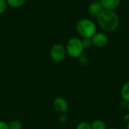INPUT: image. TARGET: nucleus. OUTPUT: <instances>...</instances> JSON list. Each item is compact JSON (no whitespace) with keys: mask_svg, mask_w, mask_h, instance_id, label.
I'll list each match as a JSON object with an SVG mask.
<instances>
[{"mask_svg":"<svg viewBox=\"0 0 129 129\" xmlns=\"http://www.w3.org/2000/svg\"><path fill=\"white\" fill-rule=\"evenodd\" d=\"M67 55L66 47L62 44L57 43L54 44L50 50V57L51 59L56 63L61 62L64 60Z\"/></svg>","mask_w":129,"mask_h":129,"instance_id":"4","label":"nucleus"},{"mask_svg":"<svg viewBox=\"0 0 129 129\" xmlns=\"http://www.w3.org/2000/svg\"><path fill=\"white\" fill-rule=\"evenodd\" d=\"M126 129H129V121L127 122V125H126Z\"/></svg>","mask_w":129,"mask_h":129,"instance_id":"21","label":"nucleus"},{"mask_svg":"<svg viewBox=\"0 0 129 129\" xmlns=\"http://www.w3.org/2000/svg\"><path fill=\"white\" fill-rule=\"evenodd\" d=\"M9 129H22L23 128V123L18 119H14L9 122L8 123Z\"/></svg>","mask_w":129,"mask_h":129,"instance_id":"12","label":"nucleus"},{"mask_svg":"<svg viewBox=\"0 0 129 129\" xmlns=\"http://www.w3.org/2000/svg\"><path fill=\"white\" fill-rule=\"evenodd\" d=\"M53 107L54 109L60 113H66L69 108V104L67 101L63 97H57L53 101Z\"/></svg>","mask_w":129,"mask_h":129,"instance_id":"6","label":"nucleus"},{"mask_svg":"<svg viewBox=\"0 0 129 129\" xmlns=\"http://www.w3.org/2000/svg\"><path fill=\"white\" fill-rule=\"evenodd\" d=\"M104 9L102 8V5H101L100 1H94L93 2H91L88 7V11L89 14L92 17H97V16Z\"/></svg>","mask_w":129,"mask_h":129,"instance_id":"7","label":"nucleus"},{"mask_svg":"<svg viewBox=\"0 0 129 129\" xmlns=\"http://www.w3.org/2000/svg\"><path fill=\"white\" fill-rule=\"evenodd\" d=\"M82 45L84 49H89L93 46V43H92V40L90 38H85L82 39Z\"/></svg>","mask_w":129,"mask_h":129,"instance_id":"13","label":"nucleus"},{"mask_svg":"<svg viewBox=\"0 0 129 129\" xmlns=\"http://www.w3.org/2000/svg\"><path fill=\"white\" fill-rule=\"evenodd\" d=\"M8 4L6 0H0V14H4L7 8H8Z\"/></svg>","mask_w":129,"mask_h":129,"instance_id":"15","label":"nucleus"},{"mask_svg":"<svg viewBox=\"0 0 129 129\" xmlns=\"http://www.w3.org/2000/svg\"><path fill=\"white\" fill-rule=\"evenodd\" d=\"M58 120L61 123H65L67 121V116L66 115V113H60L58 118Z\"/></svg>","mask_w":129,"mask_h":129,"instance_id":"17","label":"nucleus"},{"mask_svg":"<svg viewBox=\"0 0 129 129\" xmlns=\"http://www.w3.org/2000/svg\"><path fill=\"white\" fill-rule=\"evenodd\" d=\"M76 129H92L90 123L87 122H81L77 125Z\"/></svg>","mask_w":129,"mask_h":129,"instance_id":"14","label":"nucleus"},{"mask_svg":"<svg viewBox=\"0 0 129 129\" xmlns=\"http://www.w3.org/2000/svg\"><path fill=\"white\" fill-rule=\"evenodd\" d=\"M78 60H79V62L80 63V64H82V65H83V66L87 65V64L88 63V61H89L88 57H87L86 55H85V54H82V55L78 58Z\"/></svg>","mask_w":129,"mask_h":129,"instance_id":"16","label":"nucleus"},{"mask_svg":"<svg viewBox=\"0 0 129 129\" xmlns=\"http://www.w3.org/2000/svg\"><path fill=\"white\" fill-rule=\"evenodd\" d=\"M76 31L78 34L82 38H90L97 33V26L96 24L89 19L83 18L79 20L76 26Z\"/></svg>","mask_w":129,"mask_h":129,"instance_id":"2","label":"nucleus"},{"mask_svg":"<svg viewBox=\"0 0 129 129\" xmlns=\"http://www.w3.org/2000/svg\"><path fill=\"white\" fill-rule=\"evenodd\" d=\"M123 120L125 121V122H128L129 121V113H128V114H126L125 116H124V118H123Z\"/></svg>","mask_w":129,"mask_h":129,"instance_id":"19","label":"nucleus"},{"mask_svg":"<svg viewBox=\"0 0 129 129\" xmlns=\"http://www.w3.org/2000/svg\"><path fill=\"white\" fill-rule=\"evenodd\" d=\"M107 129H117V128H107Z\"/></svg>","mask_w":129,"mask_h":129,"instance_id":"22","label":"nucleus"},{"mask_svg":"<svg viewBox=\"0 0 129 129\" xmlns=\"http://www.w3.org/2000/svg\"><path fill=\"white\" fill-rule=\"evenodd\" d=\"M67 54L72 58H79L84 52L82 39L78 37H73L70 39L66 45Z\"/></svg>","mask_w":129,"mask_h":129,"instance_id":"3","label":"nucleus"},{"mask_svg":"<svg viewBox=\"0 0 129 129\" xmlns=\"http://www.w3.org/2000/svg\"><path fill=\"white\" fill-rule=\"evenodd\" d=\"M93 46L96 48H104L105 47L109 42V38L106 33L103 32L96 33L91 38Z\"/></svg>","mask_w":129,"mask_h":129,"instance_id":"5","label":"nucleus"},{"mask_svg":"<svg viewBox=\"0 0 129 129\" xmlns=\"http://www.w3.org/2000/svg\"><path fill=\"white\" fill-rule=\"evenodd\" d=\"M121 98L123 101L129 102V80L127 81L122 87L120 91Z\"/></svg>","mask_w":129,"mask_h":129,"instance_id":"9","label":"nucleus"},{"mask_svg":"<svg viewBox=\"0 0 129 129\" xmlns=\"http://www.w3.org/2000/svg\"><path fill=\"white\" fill-rule=\"evenodd\" d=\"M126 108H127V110H128V113H129V102L127 104V107H126Z\"/></svg>","mask_w":129,"mask_h":129,"instance_id":"20","label":"nucleus"},{"mask_svg":"<svg viewBox=\"0 0 129 129\" xmlns=\"http://www.w3.org/2000/svg\"><path fill=\"white\" fill-rule=\"evenodd\" d=\"M8 6L13 8H17L23 5L26 0H6Z\"/></svg>","mask_w":129,"mask_h":129,"instance_id":"11","label":"nucleus"},{"mask_svg":"<svg viewBox=\"0 0 129 129\" xmlns=\"http://www.w3.org/2000/svg\"><path fill=\"white\" fill-rule=\"evenodd\" d=\"M92 129H107L106 123L101 119H96L91 124Z\"/></svg>","mask_w":129,"mask_h":129,"instance_id":"10","label":"nucleus"},{"mask_svg":"<svg viewBox=\"0 0 129 129\" xmlns=\"http://www.w3.org/2000/svg\"><path fill=\"white\" fill-rule=\"evenodd\" d=\"M96 18L98 26L105 32L116 30L120 23L119 17L114 11L104 9Z\"/></svg>","mask_w":129,"mask_h":129,"instance_id":"1","label":"nucleus"},{"mask_svg":"<svg viewBox=\"0 0 129 129\" xmlns=\"http://www.w3.org/2000/svg\"><path fill=\"white\" fill-rule=\"evenodd\" d=\"M0 129H9L8 124L2 120H0Z\"/></svg>","mask_w":129,"mask_h":129,"instance_id":"18","label":"nucleus"},{"mask_svg":"<svg viewBox=\"0 0 129 129\" xmlns=\"http://www.w3.org/2000/svg\"><path fill=\"white\" fill-rule=\"evenodd\" d=\"M122 0H100L103 9L114 11L121 4Z\"/></svg>","mask_w":129,"mask_h":129,"instance_id":"8","label":"nucleus"}]
</instances>
